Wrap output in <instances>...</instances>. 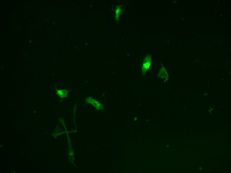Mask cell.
I'll list each match as a JSON object with an SVG mask.
<instances>
[{
	"instance_id": "cell-4",
	"label": "cell",
	"mask_w": 231,
	"mask_h": 173,
	"mask_svg": "<svg viewBox=\"0 0 231 173\" xmlns=\"http://www.w3.org/2000/svg\"><path fill=\"white\" fill-rule=\"evenodd\" d=\"M122 11V10L121 9L120 6H118L116 10L115 19L116 21H119V16Z\"/></svg>"
},
{
	"instance_id": "cell-2",
	"label": "cell",
	"mask_w": 231,
	"mask_h": 173,
	"mask_svg": "<svg viewBox=\"0 0 231 173\" xmlns=\"http://www.w3.org/2000/svg\"><path fill=\"white\" fill-rule=\"evenodd\" d=\"M86 102L87 103H90L92 104L96 109L97 111L103 109V105L99 103L96 99H93L91 97H88L86 99Z\"/></svg>"
},
{
	"instance_id": "cell-3",
	"label": "cell",
	"mask_w": 231,
	"mask_h": 173,
	"mask_svg": "<svg viewBox=\"0 0 231 173\" xmlns=\"http://www.w3.org/2000/svg\"><path fill=\"white\" fill-rule=\"evenodd\" d=\"M56 93H57V94L58 95L62 98L61 102H62V99L63 98L67 97H68V99H69V98L68 97V93L71 91V90H58L56 85Z\"/></svg>"
},
{
	"instance_id": "cell-1",
	"label": "cell",
	"mask_w": 231,
	"mask_h": 173,
	"mask_svg": "<svg viewBox=\"0 0 231 173\" xmlns=\"http://www.w3.org/2000/svg\"><path fill=\"white\" fill-rule=\"evenodd\" d=\"M152 60V56L150 54L147 55L144 59L143 67L142 68V76H144L146 74L150 67Z\"/></svg>"
}]
</instances>
